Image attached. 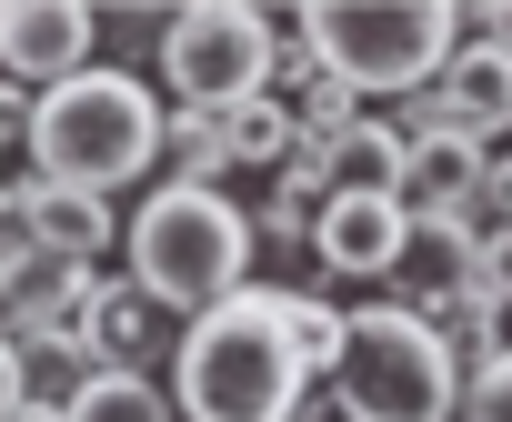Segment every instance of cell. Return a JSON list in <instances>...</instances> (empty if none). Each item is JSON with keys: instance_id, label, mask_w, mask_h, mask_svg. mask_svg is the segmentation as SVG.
<instances>
[{"instance_id": "obj_10", "label": "cell", "mask_w": 512, "mask_h": 422, "mask_svg": "<svg viewBox=\"0 0 512 422\" xmlns=\"http://www.w3.org/2000/svg\"><path fill=\"white\" fill-rule=\"evenodd\" d=\"M0 292H11V332H61V322H91L101 302V272L51 252V242H11V262H0Z\"/></svg>"}, {"instance_id": "obj_3", "label": "cell", "mask_w": 512, "mask_h": 422, "mask_svg": "<svg viewBox=\"0 0 512 422\" xmlns=\"http://www.w3.org/2000/svg\"><path fill=\"white\" fill-rule=\"evenodd\" d=\"M121 252H131V282H141L171 322H201V312H221V302L251 292V252H262V232H251V211H241L231 191H181V181H161V191L131 211Z\"/></svg>"}, {"instance_id": "obj_9", "label": "cell", "mask_w": 512, "mask_h": 422, "mask_svg": "<svg viewBox=\"0 0 512 422\" xmlns=\"http://www.w3.org/2000/svg\"><path fill=\"white\" fill-rule=\"evenodd\" d=\"M472 292H482V242H472L462 222H412L402 272H392V302L422 312V322H452Z\"/></svg>"}, {"instance_id": "obj_15", "label": "cell", "mask_w": 512, "mask_h": 422, "mask_svg": "<svg viewBox=\"0 0 512 422\" xmlns=\"http://www.w3.org/2000/svg\"><path fill=\"white\" fill-rule=\"evenodd\" d=\"M161 171L181 191H221L231 181V151H221V121L211 111H171V141H161Z\"/></svg>"}, {"instance_id": "obj_11", "label": "cell", "mask_w": 512, "mask_h": 422, "mask_svg": "<svg viewBox=\"0 0 512 422\" xmlns=\"http://www.w3.org/2000/svg\"><path fill=\"white\" fill-rule=\"evenodd\" d=\"M11 402L21 412H71L111 362H101V342H91V322H61V332H11Z\"/></svg>"}, {"instance_id": "obj_6", "label": "cell", "mask_w": 512, "mask_h": 422, "mask_svg": "<svg viewBox=\"0 0 512 422\" xmlns=\"http://www.w3.org/2000/svg\"><path fill=\"white\" fill-rule=\"evenodd\" d=\"M282 51H292V31H272V11H241V0L171 11L161 41H151L171 111H211V121L262 101V91H282Z\"/></svg>"}, {"instance_id": "obj_17", "label": "cell", "mask_w": 512, "mask_h": 422, "mask_svg": "<svg viewBox=\"0 0 512 422\" xmlns=\"http://www.w3.org/2000/svg\"><path fill=\"white\" fill-rule=\"evenodd\" d=\"M71 422H181V402H171L151 372H101V382L71 402Z\"/></svg>"}, {"instance_id": "obj_8", "label": "cell", "mask_w": 512, "mask_h": 422, "mask_svg": "<svg viewBox=\"0 0 512 422\" xmlns=\"http://www.w3.org/2000/svg\"><path fill=\"white\" fill-rule=\"evenodd\" d=\"M91 41H101V11H81V0H11V11H0V61L31 91H61V81L101 71Z\"/></svg>"}, {"instance_id": "obj_1", "label": "cell", "mask_w": 512, "mask_h": 422, "mask_svg": "<svg viewBox=\"0 0 512 422\" xmlns=\"http://www.w3.org/2000/svg\"><path fill=\"white\" fill-rule=\"evenodd\" d=\"M312 362L292 342V312H282V282H251L241 302L181 322V352H171V402L181 422H292L312 402Z\"/></svg>"}, {"instance_id": "obj_16", "label": "cell", "mask_w": 512, "mask_h": 422, "mask_svg": "<svg viewBox=\"0 0 512 422\" xmlns=\"http://www.w3.org/2000/svg\"><path fill=\"white\" fill-rule=\"evenodd\" d=\"M282 312H292V342H302L312 382L332 392V372H342V352H352V312H332L322 292H292V282H282Z\"/></svg>"}, {"instance_id": "obj_19", "label": "cell", "mask_w": 512, "mask_h": 422, "mask_svg": "<svg viewBox=\"0 0 512 422\" xmlns=\"http://www.w3.org/2000/svg\"><path fill=\"white\" fill-rule=\"evenodd\" d=\"M462 422H512V352H502V362H472V382H462Z\"/></svg>"}, {"instance_id": "obj_20", "label": "cell", "mask_w": 512, "mask_h": 422, "mask_svg": "<svg viewBox=\"0 0 512 422\" xmlns=\"http://www.w3.org/2000/svg\"><path fill=\"white\" fill-rule=\"evenodd\" d=\"M482 282H492V292H512V242H492V252H482Z\"/></svg>"}, {"instance_id": "obj_5", "label": "cell", "mask_w": 512, "mask_h": 422, "mask_svg": "<svg viewBox=\"0 0 512 422\" xmlns=\"http://www.w3.org/2000/svg\"><path fill=\"white\" fill-rule=\"evenodd\" d=\"M292 31H302L312 61H322L332 81H352L362 101H372V91H402V101L432 91V81L452 71V51L472 41L452 0H312Z\"/></svg>"}, {"instance_id": "obj_18", "label": "cell", "mask_w": 512, "mask_h": 422, "mask_svg": "<svg viewBox=\"0 0 512 422\" xmlns=\"http://www.w3.org/2000/svg\"><path fill=\"white\" fill-rule=\"evenodd\" d=\"M462 232L492 252V242H512V151H492V171H482V191H472V211H462Z\"/></svg>"}, {"instance_id": "obj_13", "label": "cell", "mask_w": 512, "mask_h": 422, "mask_svg": "<svg viewBox=\"0 0 512 422\" xmlns=\"http://www.w3.org/2000/svg\"><path fill=\"white\" fill-rule=\"evenodd\" d=\"M482 171H492V151L472 131H422L412 141V171H402V211H412V222H462L472 191H482Z\"/></svg>"}, {"instance_id": "obj_14", "label": "cell", "mask_w": 512, "mask_h": 422, "mask_svg": "<svg viewBox=\"0 0 512 422\" xmlns=\"http://www.w3.org/2000/svg\"><path fill=\"white\" fill-rule=\"evenodd\" d=\"M91 342H101V362H111V372H141V362H151L161 342L181 352L171 312H161V302H151V292H141L131 272H121V282H101V302H91Z\"/></svg>"}, {"instance_id": "obj_7", "label": "cell", "mask_w": 512, "mask_h": 422, "mask_svg": "<svg viewBox=\"0 0 512 422\" xmlns=\"http://www.w3.org/2000/svg\"><path fill=\"white\" fill-rule=\"evenodd\" d=\"M402 242H412L402 191H342V201H322V222H312V262L332 282H392Z\"/></svg>"}, {"instance_id": "obj_12", "label": "cell", "mask_w": 512, "mask_h": 422, "mask_svg": "<svg viewBox=\"0 0 512 422\" xmlns=\"http://www.w3.org/2000/svg\"><path fill=\"white\" fill-rule=\"evenodd\" d=\"M11 242H51V252L91 262V252H111V201H101V191H71V181L21 171V181H11Z\"/></svg>"}, {"instance_id": "obj_4", "label": "cell", "mask_w": 512, "mask_h": 422, "mask_svg": "<svg viewBox=\"0 0 512 422\" xmlns=\"http://www.w3.org/2000/svg\"><path fill=\"white\" fill-rule=\"evenodd\" d=\"M462 382H472V362L452 352L442 322H422L402 302H362L352 352L332 372V412L342 422H462Z\"/></svg>"}, {"instance_id": "obj_2", "label": "cell", "mask_w": 512, "mask_h": 422, "mask_svg": "<svg viewBox=\"0 0 512 422\" xmlns=\"http://www.w3.org/2000/svg\"><path fill=\"white\" fill-rule=\"evenodd\" d=\"M161 141H171V101L121 61H101L61 91H31V131H21L41 181H71V191H101V201L121 181L161 171Z\"/></svg>"}]
</instances>
